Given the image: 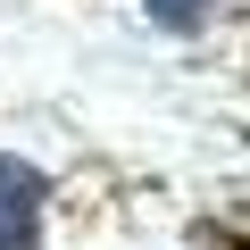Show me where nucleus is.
I'll return each instance as SVG.
<instances>
[{
	"label": "nucleus",
	"mask_w": 250,
	"mask_h": 250,
	"mask_svg": "<svg viewBox=\"0 0 250 250\" xmlns=\"http://www.w3.org/2000/svg\"><path fill=\"white\" fill-rule=\"evenodd\" d=\"M42 208H50L42 167L0 150V250H42Z\"/></svg>",
	"instance_id": "1"
},
{
	"label": "nucleus",
	"mask_w": 250,
	"mask_h": 250,
	"mask_svg": "<svg viewBox=\"0 0 250 250\" xmlns=\"http://www.w3.org/2000/svg\"><path fill=\"white\" fill-rule=\"evenodd\" d=\"M142 9H150V25H167V34H192L217 0H142Z\"/></svg>",
	"instance_id": "2"
}]
</instances>
